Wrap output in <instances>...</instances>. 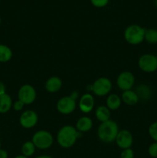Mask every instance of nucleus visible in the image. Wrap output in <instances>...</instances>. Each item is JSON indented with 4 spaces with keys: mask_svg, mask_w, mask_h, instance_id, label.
Listing matches in <instances>:
<instances>
[{
    "mask_svg": "<svg viewBox=\"0 0 157 158\" xmlns=\"http://www.w3.org/2000/svg\"><path fill=\"white\" fill-rule=\"evenodd\" d=\"M80 133L74 127L66 125L62 127L57 134V142L63 148H72L79 137Z\"/></svg>",
    "mask_w": 157,
    "mask_h": 158,
    "instance_id": "1",
    "label": "nucleus"
},
{
    "mask_svg": "<svg viewBox=\"0 0 157 158\" xmlns=\"http://www.w3.org/2000/svg\"><path fill=\"white\" fill-rule=\"evenodd\" d=\"M119 126L114 120H109L101 123L99 126L97 134L101 141L104 143H112L115 141L119 133Z\"/></svg>",
    "mask_w": 157,
    "mask_h": 158,
    "instance_id": "2",
    "label": "nucleus"
},
{
    "mask_svg": "<svg viewBox=\"0 0 157 158\" xmlns=\"http://www.w3.org/2000/svg\"><path fill=\"white\" fill-rule=\"evenodd\" d=\"M146 29L139 25H131L124 32V38L131 45H138L145 40Z\"/></svg>",
    "mask_w": 157,
    "mask_h": 158,
    "instance_id": "3",
    "label": "nucleus"
},
{
    "mask_svg": "<svg viewBox=\"0 0 157 158\" xmlns=\"http://www.w3.org/2000/svg\"><path fill=\"white\" fill-rule=\"evenodd\" d=\"M32 141L38 149L46 150L51 148L53 143V137L49 131H38L34 134Z\"/></svg>",
    "mask_w": 157,
    "mask_h": 158,
    "instance_id": "4",
    "label": "nucleus"
},
{
    "mask_svg": "<svg viewBox=\"0 0 157 158\" xmlns=\"http://www.w3.org/2000/svg\"><path fill=\"white\" fill-rule=\"evenodd\" d=\"M112 89V82L106 77L97 79L92 85V91L99 97H103L109 94Z\"/></svg>",
    "mask_w": 157,
    "mask_h": 158,
    "instance_id": "5",
    "label": "nucleus"
},
{
    "mask_svg": "<svg viewBox=\"0 0 157 158\" xmlns=\"http://www.w3.org/2000/svg\"><path fill=\"white\" fill-rule=\"evenodd\" d=\"M139 67L146 73H152L157 69V57L152 54H144L138 61Z\"/></svg>",
    "mask_w": 157,
    "mask_h": 158,
    "instance_id": "6",
    "label": "nucleus"
},
{
    "mask_svg": "<svg viewBox=\"0 0 157 158\" xmlns=\"http://www.w3.org/2000/svg\"><path fill=\"white\" fill-rule=\"evenodd\" d=\"M18 98L24 104H31L36 98V91L31 85L25 84L18 89Z\"/></svg>",
    "mask_w": 157,
    "mask_h": 158,
    "instance_id": "7",
    "label": "nucleus"
},
{
    "mask_svg": "<svg viewBox=\"0 0 157 158\" xmlns=\"http://www.w3.org/2000/svg\"><path fill=\"white\" fill-rule=\"evenodd\" d=\"M57 110L62 114H70L73 112L76 107L75 100L70 97H63L57 102Z\"/></svg>",
    "mask_w": 157,
    "mask_h": 158,
    "instance_id": "8",
    "label": "nucleus"
},
{
    "mask_svg": "<svg viewBox=\"0 0 157 158\" xmlns=\"http://www.w3.org/2000/svg\"><path fill=\"white\" fill-rule=\"evenodd\" d=\"M117 86L121 90H129L132 88L135 83L134 75L129 71L122 72L117 77Z\"/></svg>",
    "mask_w": 157,
    "mask_h": 158,
    "instance_id": "9",
    "label": "nucleus"
},
{
    "mask_svg": "<svg viewBox=\"0 0 157 158\" xmlns=\"http://www.w3.org/2000/svg\"><path fill=\"white\" fill-rule=\"evenodd\" d=\"M38 114L34 110H26L21 114L19 118V123L22 127L29 129L38 123Z\"/></svg>",
    "mask_w": 157,
    "mask_h": 158,
    "instance_id": "10",
    "label": "nucleus"
},
{
    "mask_svg": "<svg viewBox=\"0 0 157 158\" xmlns=\"http://www.w3.org/2000/svg\"><path fill=\"white\" fill-rule=\"evenodd\" d=\"M115 143L118 145L119 148L123 150L131 148L133 143L132 134L128 130L119 131L115 138Z\"/></svg>",
    "mask_w": 157,
    "mask_h": 158,
    "instance_id": "11",
    "label": "nucleus"
},
{
    "mask_svg": "<svg viewBox=\"0 0 157 158\" xmlns=\"http://www.w3.org/2000/svg\"><path fill=\"white\" fill-rule=\"evenodd\" d=\"M94 98L90 94H85L80 98L78 102V107L80 110L85 114L91 112L94 107Z\"/></svg>",
    "mask_w": 157,
    "mask_h": 158,
    "instance_id": "12",
    "label": "nucleus"
},
{
    "mask_svg": "<svg viewBox=\"0 0 157 158\" xmlns=\"http://www.w3.org/2000/svg\"><path fill=\"white\" fill-rule=\"evenodd\" d=\"M62 86V80L58 77H52L46 82L45 88L47 92L50 94H54L59 90Z\"/></svg>",
    "mask_w": 157,
    "mask_h": 158,
    "instance_id": "13",
    "label": "nucleus"
},
{
    "mask_svg": "<svg viewBox=\"0 0 157 158\" xmlns=\"http://www.w3.org/2000/svg\"><path fill=\"white\" fill-rule=\"evenodd\" d=\"M92 119L88 117H82L77 120L75 129L79 133H86L92 129Z\"/></svg>",
    "mask_w": 157,
    "mask_h": 158,
    "instance_id": "14",
    "label": "nucleus"
},
{
    "mask_svg": "<svg viewBox=\"0 0 157 158\" xmlns=\"http://www.w3.org/2000/svg\"><path fill=\"white\" fill-rule=\"evenodd\" d=\"M121 98L122 100L129 106H134V105L137 104V103L139 100V98L136 93L135 91L131 90V89L123 91Z\"/></svg>",
    "mask_w": 157,
    "mask_h": 158,
    "instance_id": "15",
    "label": "nucleus"
},
{
    "mask_svg": "<svg viewBox=\"0 0 157 158\" xmlns=\"http://www.w3.org/2000/svg\"><path fill=\"white\" fill-rule=\"evenodd\" d=\"M12 100L8 94L0 95V114H6L12 108Z\"/></svg>",
    "mask_w": 157,
    "mask_h": 158,
    "instance_id": "16",
    "label": "nucleus"
},
{
    "mask_svg": "<svg viewBox=\"0 0 157 158\" xmlns=\"http://www.w3.org/2000/svg\"><path fill=\"white\" fill-rule=\"evenodd\" d=\"M110 110L106 106H99L95 110V117L101 123L110 120Z\"/></svg>",
    "mask_w": 157,
    "mask_h": 158,
    "instance_id": "17",
    "label": "nucleus"
},
{
    "mask_svg": "<svg viewBox=\"0 0 157 158\" xmlns=\"http://www.w3.org/2000/svg\"><path fill=\"white\" fill-rule=\"evenodd\" d=\"M122 104L121 97L116 94H110L106 100V106L110 110H116Z\"/></svg>",
    "mask_w": 157,
    "mask_h": 158,
    "instance_id": "18",
    "label": "nucleus"
},
{
    "mask_svg": "<svg viewBox=\"0 0 157 158\" xmlns=\"http://www.w3.org/2000/svg\"><path fill=\"white\" fill-rule=\"evenodd\" d=\"M12 51L9 46L0 44V63H7L12 59Z\"/></svg>",
    "mask_w": 157,
    "mask_h": 158,
    "instance_id": "19",
    "label": "nucleus"
},
{
    "mask_svg": "<svg viewBox=\"0 0 157 158\" xmlns=\"http://www.w3.org/2000/svg\"><path fill=\"white\" fill-rule=\"evenodd\" d=\"M35 149H36V148L32 143V141H26L22 146V154L26 156V157H29L35 154Z\"/></svg>",
    "mask_w": 157,
    "mask_h": 158,
    "instance_id": "20",
    "label": "nucleus"
},
{
    "mask_svg": "<svg viewBox=\"0 0 157 158\" xmlns=\"http://www.w3.org/2000/svg\"><path fill=\"white\" fill-rule=\"evenodd\" d=\"M145 40L150 44L157 43V29H146L145 32Z\"/></svg>",
    "mask_w": 157,
    "mask_h": 158,
    "instance_id": "21",
    "label": "nucleus"
},
{
    "mask_svg": "<svg viewBox=\"0 0 157 158\" xmlns=\"http://www.w3.org/2000/svg\"><path fill=\"white\" fill-rule=\"evenodd\" d=\"M135 92L137 94L139 98L144 99V100L149 98L151 94L150 89L146 85H139Z\"/></svg>",
    "mask_w": 157,
    "mask_h": 158,
    "instance_id": "22",
    "label": "nucleus"
},
{
    "mask_svg": "<svg viewBox=\"0 0 157 158\" xmlns=\"http://www.w3.org/2000/svg\"><path fill=\"white\" fill-rule=\"evenodd\" d=\"M149 134L152 140L157 142V122H154L149 126Z\"/></svg>",
    "mask_w": 157,
    "mask_h": 158,
    "instance_id": "23",
    "label": "nucleus"
},
{
    "mask_svg": "<svg viewBox=\"0 0 157 158\" xmlns=\"http://www.w3.org/2000/svg\"><path fill=\"white\" fill-rule=\"evenodd\" d=\"M120 158H134V151L131 148L123 150L120 154Z\"/></svg>",
    "mask_w": 157,
    "mask_h": 158,
    "instance_id": "24",
    "label": "nucleus"
},
{
    "mask_svg": "<svg viewBox=\"0 0 157 158\" xmlns=\"http://www.w3.org/2000/svg\"><path fill=\"white\" fill-rule=\"evenodd\" d=\"M148 152H149V155H150L151 157L157 158V142L152 143V144L149 146Z\"/></svg>",
    "mask_w": 157,
    "mask_h": 158,
    "instance_id": "25",
    "label": "nucleus"
},
{
    "mask_svg": "<svg viewBox=\"0 0 157 158\" xmlns=\"http://www.w3.org/2000/svg\"><path fill=\"white\" fill-rule=\"evenodd\" d=\"M91 2L95 7L101 8L106 6L109 2V0H91Z\"/></svg>",
    "mask_w": 157,
    "mask_h": 158,
    "instance_id": "26",
    "label": "nucleus"
},
{
    "mask_svg": "<svg viewBox=\"0 0 157 158\" xmlns=\"http://www.w3.org/2000/svg\"><path fill=\"white\" fill-rule=\"evenodd\" d=\"M24 105L25 104L21 101V100H18L13 103L12 106H13V109L15 110V111H20L23 109V107H24Z\"/></svg>",
    "mask_w": 157,
    "mask_h": 158,
    "instance_id": "27",
    "label": "nucleus"
},
{
    "mask_svg": "<svg viewBox=\"0 0 157 158\" xmlns=\"http://www.w3.org/2000/svg\"><path fill=\"white\" fill-rule=\"evenodd\" d=\"M6 94V86L2 82H0V95Z\"/></svg>",
    "mask_w": 157,
    "mask_h": 158,
    "instance_id": "28",
    "label": "nucleus"
},
{
    "mask_svg": "<svg viewBox=\"0 0 157 158\" xmlns=\"http://www.w3.org/2000/svg\"><path fill=\"white\" fill-rule=\"evenodd\" d=\"M8 152L3 149H0V158H8Z\"/></svg>",
    "mask_w": 157,
    "mask_h": 158,
    "instance_id": "29",
    "label": "nucleus"
},
{
    "mask_svg": "<svg viewBox=\"0 0 157 158\" xmlns=\"http://www.w3.org/2000/svg\"><path fill=\"white\" fill-rule=\"evenodd\" d=\"M35 158H53V157H51V156L49 155H40V156H38V157H36Z\"/></svg>",
    "mask_w": 157,
    "mask_h": 158,
    "instance_id": "30",
    "label": "nucleus"
},
{
    "mask_svg": "<svg viewBox=\"0 0 157 158\" xmlns=\"http://www.w3.org/2000/svg\"><path fill=\"white\" fill-rule=\"evenodd\" d=\"M14 158H29V157H26V156H24V155H22V154H21V155H18V156H16V157H15Z\"/></svg>",
    "mask_w": 157,
    "mask_h": 158,
    "instance_id": "31",
    "label": "nucleus"
},
{
    "mask_svg": "<svg viewBox=\"0 0 157 158\" xmlns=\"http://www.w3.org/2000/svg\"><path fill=\"white\" fill-rule=\"evenodd\" d=\"M155 6H157V0H155Z\"/></svg>",
    "mask_w": 157,
    "mask_h": 158,
    "instance_id": "32",
    "label": "nucleus"
},
{
    "mask_svg": "<svg viewBox=\"0 0 157 158\" xmlns=\"http://www.w3.org/2000/svg\"><path fill=\"white\" fill-rule=\"evenodd\" d=\"M2 143H1V141H0V149H2Z\"/></svg>",
    "mask_w": 157,
    "mask_h": 158,
    "instance_id": "33",
    "label": "nucleus"
},
{
    "mask_svg": "<svg viewBox=\"0 0 157 158\" xmlns=\"http://www.w3.org/2000/svg\"><path fill=\"white\" fill-rule=\"evenodd\" d=\"M0 25H1V18H0Z\"/></svg>",
    "mask_w": 157,
    "mask_h": 158,
    "instance_id": "34",
    "label": "nucleus"
},
{
    "mask_svg": "<svg viewBox=\"0 0 157 158\" xmlns=\"http://www.w3.org/2000/svg\"><path fill=\"white\" fill-rule=\"evenodd\" d=\"M156 57H157V56H156Z\"/></svg>",
    "mask_w": 157,
    "mask_h": 158,
    "instance_id": "35",
    "label": "nucleus"
}]
</instances>
